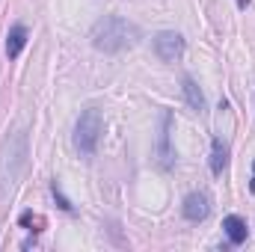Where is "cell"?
<instances>
[{
  "mask_svg": "<svg viewBox=\"0 0 255 252\" xmlns=\"http://www.w3.org/2000/svg\"><path fill=\"white\" fill-rule=\"evenodd\" d=\"M169 133H172V113L169 110H163L160 113V127H157V145H154V154H157V163L163 166V169H169L172 166V145H169Z\"/></svg>",
  "mask_w": 255,
  "mask_h": 252,
  "instance_id": "cell-5",
  "label": "cell"
},
{
  "mask_svg": "<svg viewBox=\"0 0 255 252\" xmlns=\"http://www.w3.org/2000/svg\"><path fill=\"white\" fill-rule=\"evenodd\" d=\"M51 193H54V199H57V205H60L63 211H68V214L74 211V205H71V202L63 196V190H60V184H57V181H51Z\"/></svg>",
  "mask_w": 255,
  "mask_h": 252,
  "instance_id": "cell-11",
  "label": "cell"
},
{
  "mask_svg": "<svg viewBox=\"0 0 255 252\" xmlns=\"http://www.w3.org/2000/svg\"><path fill=\"white\" fill-rule=\"evenodd\" d=\"M181 214H184L187 223H205L211 217V199H208V193H190L184 199V205H181Z\"/></svg>",
  "mask_w": 255,
  "mask_h": 252,
  "instance_id": "cell-6",
  "label": "cell"
},
{
  "mask_svg": "<svg viewBox=\"0 0 255 252\" xmlns=\"http://www.w3.org/2000/svg\"><path fill=\"white\" fill-rule=\"evenodd\" d=\"M250 190L255 193V160H253V181H250Z\"/></svg>",
  "mask_w": 255,
  "mask_h": 252,
  "instance_id": "cell-13",
  "label": "cell"
},
{
  "mask_svg": "<svg viewBox=\"0 0 255 252\" xmlns=\"http://www.w3.org/2000/svg\"><path fill=\"white\" fill-rule=\"evenodd\" d=\"M101 130H104V116H101L98 107L80 110V116H77V122H74V136H71L74 151H77L80 157H92V154L98 151Z\"/></svg>",
  "mask_w": 255,
  "mask_h": 252,
  "instance_id": "cell-3",
  "label": "cell"
},
{
  "mask_svg": "<svg viewBox=\"0 0 255 252\" xmlns=\"http://www.w3.org/2000/svg\"><path fill=\"white\" fill-rule=\"evenodd\" d=\"M226 166H229V148H226V142L220 136H214V142H211V172L223 175Z\"/></svg>",
  "mask_w": 255,
  "mask_h": 252,
  "instance_id": "cell-10",
  "label": "cell"
},
{
  "mask_svg": "<svg viewBox=\"0 0 255 252\" xmlns=\"http://www.w3.org/2000/svg\"><path fill=\"white\" fill-rule=\"evenodd\" d=\"M223 229H226V238H229V244H232V247H241V244H247V235H250V229H247V220H244V217H238V214H229V217L223 220Z\"/></svg>",
  "mask_w": 255,
  "mask_h": 252,
  "instance_id": "cell-7",
  "label": "cell"
},
{
  "mask_svg": "<svg viewBox=\"0 0 255 252\" xmlns=\"http://www.w3.org/2000/svg\"><path fill=\"white\" fill-rule=\"evenodd\" d=\"M24 45H27V27L24 24H12L9 36H6V57L9 60H18L21 51H24Z\"/></svg>",
  "mask_w": 255,
  "mask_h": 252,
  "instance_id": "cell-9",
  "label": "cell"
},
{
  "mask_svg": "<svg viewBox=\"0 0 255 252\" xmlns=\"http://www.w3.org/2000/svg\"><path fill=\"white\" fill-rule=\"evenodd\" d=\"M238 6H250V0H238Z\"/></svg>",
  "mask_w": 255,
  "mask_h": 252,
  "instance_id": "cell-14",
  "label": "cell"
},
{
  "mask_svg": "<svg viewBox=\"0 0 255 252\" xmlns=\"http://www.w3.org/2000/svg\"><path fill=\"white\" fill-rule=\"evenodd\" d=\"M21 226H24V229H30V232H36L33 226H42V220H39V217H33L30 211H24V214H21Z\"/></svg>",
  "mask_w": 255,
  "mask_h": 252,
  "instance_id": "cell-12",
  "label": "cell"
},
{
  "mask_svg": "<svg viewBox=\"0 0 255 252\" xmlns=\"http://www.w3.org/2000/svg\"><path fill=\"white\" fill-rule=\"evenodd\" d=\"M181 92H184V101L190 104L193 113H205V110H208V104H205V95H202L199 83L193 80L190 74H184V77H181Z\"/></svg>",
  "mask_w": 255,
  "mask_h": 252,
  "instance_id": "cell-8",
  "label": "cell"
},
{
  "mask_svg": "<svg viewBox=\"0 0 255 252\" xmlns=\"http://www.w3.org/2000/svg\"><path fill=\"white\" fill-rule=\"evenodd\" d=\"M151 48H154V54H157L160 63H175V60L184 57V36L175 33V30H163V33L154 36Z\"/></svg>",
  "mask_w": 255,
  "mask_h": 252,
  "instance_id": "cell-4",
  "label": "cell"
},
{
  "mask_svg": "<svg viewBox=\"0 0 255 252\" xmlns=\"http://www.w3.org/2000/svg\"><path fill=\"white\" fill-rule=\"evenodd\" d=\"M27 169V133L15 130L0 145V199H6Z\"/></svg>",
  "mask_w": 255,
  "mask_h": 252,
  "instance_id": "cell-2",
  "label": "cell"
},
{
  "mask_svg": "<svg viewBox=\"0 0 255 252\" xmlns=\"http://www.w3.org/2000/svg\"><path fill=\"white\" fill-rule=\"evenodd\" d=\"M89 39H92L95 51H101V54H122L139 42V30H136V24H130L119 15H104L101 21H95Z\"/></svg>",
  "mask_w": 255,
  "mask_h": 252,
  "instance_id": "cell-1",
  "label": "cell"
}]
</instances>
